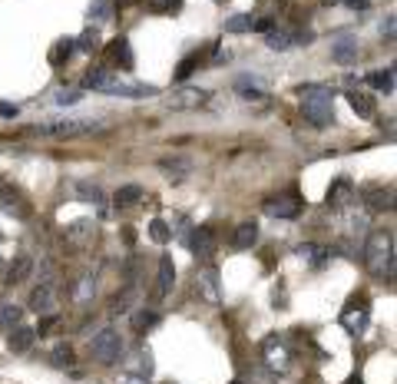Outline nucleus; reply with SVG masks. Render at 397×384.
Listing matches in <instances>:
<instances>
[{"label": "nucleus", "mask_w": 397, "mask_h": 384, "mask_svg": "<svg viewBox=\"0 0 397 384\" xmlns=\"http://www.w3.org/2000/svg\"><path fill=\"white\" fill-rule=\"evenodd\" d=\"M83 86L86 90H96V93H113V96H126V99H136V96H156L159 90L149 86V83H136V80H126L123 73H113V70H86L83 77Z\"/></svg>", "instance_id": "obj_1"}, {"label": "nucleus", "mask_w": 397, "mask_h": 384, "mask_svg": "<svg viewBox=\"0 0 397 384\" xmlns=\"http://www.w3.org/2000/svg\"><path fill=\"white\" fill-rule=\"evenodd\" d=\"M364 265L374 278H394V259H397V245H394V232L391 229H374L364 242Z\"/></svg>", "instance_id": "obj_2"}, {"label": "nucleus", "mask_w": 397, "mask_h": 384, "mask_svg": "<svg viewBox=\"0 0 397 384\" xmlns=\"http://www.w3.org/2000/svg\"><path fill=\"white\" fill-rule=\"evenodd\" d=\"M302 113L304 119L311 123V126H331V119H335V93L322 86V83H308L302 86Z\"/></svg>", "instance_id": "obj_3"}, {"label": "nucleus", "mask_w": 397, "mask_h": 384, "mask_svg": "<svg viewBox=\"0 0 397 384\" xmlns=\"http://www.w3.org/2000/svg\"><path fill=\"white\" fill-rule=\"evenodd\" d=\"M90 351H93V358L99 361V365H116V361L123 358L126 345H123V335H119V331L103 328L93 341H90Z\"/></svg>", "instance_id": "obj_4"}, {"label": "nucleus", "mask_w": 397, "mask_h": 384, "mask_svg": "<svg viewBox=\"0 0 397 384\" xmlns=\"http://www.w3.org/2000/svg\"><path fill=\"white\" fill-rule=\"evenodd\" d=\"M368 322H371V308H368L364 298H351V302L344 305V311H341V325H344L348 335H354V338L368 331Z\"/></svg>", "instance_id": "obj_5"}, {"label": "nucleus", "mask_w": 397, "mask_h": 384, "mask_svg": "<svg viewBox=\"0 0 397 384\" xmlns=\"http://www.w3.org/2000/svg\"><path fill=\"white\" fill-rule=\"evenodd\" d=\"M304 212V199L298 192H285V195H275L265 202V215L272 219H298Z\"/></svg>", "instance_id": "obj_6"}, {"label": "nucleus", "mask_w": 397, "mask_h": 384, "mask_svg": "<svg viewBox=\"0 0 397 384\" xmlns=\"http://www.w3.org/2000/svg\"><path fill=\"white\" fill-rule=\"evenodd\" d=\"M195 295L208 302V305H219L222 302V285H219V269L215 265H206V269H199L195 275Z\"/></svg>", "instance_id": "obj_7"}, {"label": "nucleus", "mask_w": 397, "mask_h": 384, "mask_svg": "<svg viewBox=\"0 0 397 384\" xmlns=\"http://www.w3.org/2000/svg\"><path fill=\"white\" fill-rule=\"evenodd\" d=\"M354 199H358V189H354V182L351 179H335L331 182V189L324 195V202H328V209L335 212H344L354 206Z\"/></svg>", "instance_id": "obj_8"}, {"label": "nucleus", "mask_w": 397, "mask_h": 384, "mask_svg": "<svg viewBox=\"0 0 397 384\" xmlns=\"http://www.w3.org/2000/svg\"><path fill=\"white\" fill-rule=\"evenodd\" d=\"M0 212L10 215V219H17V222H23V219H30V202L23 199L20 189L3 186V189H0Z\"/></svg>", "instance_id": "obj_9"}, {"label": "nucleus", "mask_w": 397, "mask_h": 384, "mask_svg": "<svg viewBox=\"0 0 397 384\" xmlns=\"http://www.w3.org/2000/svg\"><path fill=\"white\" fill-rule=\"evenodd\" d=\"M262 358L272 371H285L288 361H291V351H288V345H285L278 335H268V338L262 341Z\"/></svg>", "instance_id": "obj_10"}, {"label": "nucleus", "mask_w": 397, "mask_h": 384, "mask_svg": "<svg viewBox=\"0 0 397 384\" xmlns=\"http://www.w3.org/2000/svg\"><path fill=\"white\" fill-rule=\"evenodd\" d=\"M186 245L192 249V255H195V259H212V255H215V245H219L215 229H208V226L192 229V239H186Z\"/></svg>", "instance_id": "obj_11"}, {"label": "nucleus", "mask_w": 397, "mask_h": 384, "mask_svg": "<svg viewBox=\"0 0 397 384\" xmlns=\"http://www.w3.org/2000/svg\"><path fill=\"white\" fill-rule=\"evenodd\" d=\"M208 99V90H199V86H186V90H176V93L166 99L169 110H199Z\"/></svg>", "instance_id": "obj_12"}, {"label": "nucleus", "mask_w": 397, "mask_h": 384, "mask_svg": "<svg viewBox=\"0 0 397 384\" xmlns=\"http://www.w3.org/2000/svg\"><path fill=\"white\" fill-rule=\"evenodd\" d=\"M361 199H364L368 212H387L394 209V186H371L361 192Z\"/></svg>", "instance_id": "obj_13"}, {"label": "nucleus", "mask_w": 397, "mask_h": 384, "mask_svg": "<svg viewBox=\"0 0 397 384\" xmlns=\"http://www.w3.org/2000/svg\"><path fill=\"white\" fill-rule=\"evenodd\" d=\"M30 308L40 311V315H50V311L57 308V291H53V282H50V278L40 282V288L30 291Z\"/></svg>", "instance_id": "obj_14"}, {"label": "nucleus", "mask_w": 397, "mask_h": 384, "mask_svg": "<svg viewBox=\"0 0 397 384\" xmlns=\"http://www.w3.org/2000/svg\"><path fill=\"white\" fill-rule=\"evenodd\" d=\"M361 50H358V40L351 37H341L331 43V60L338 63V67H351V63H358Z\"/></svg>", "instance_id": "obj_15"}, {"label": "nucleus", "mask_w": 397, "mask_h": 384, "mask_svg": "<svg viewBox=\"0 0 397 384\" xmlns=\"http://www.w3.org/2000/svg\"><path fill=\"white\" fill-rule=\"evenodd\" d=\"M298 40H302V37H298L295 30H285V27H275V23L265 30V43H268L272 50H278V53H282V50H291Z\"/></svg>", "instance_id": "obj_16"}, {"label": "nucleus", "mask_w": 397, "mask_h": 384, "mask_svg": "<svg viewBox=\"0 0 397 384\" xmlns=\"http://www.w3.org/2000/svg\"><path fill=\"white\" fill-rule=\"evenodd\" d=\"M258 242V226L255 222H242L239 229L232 232V239H228V245L235 252H245V249H252Z\"/></svg>", "instance_id": "obj_17"}, {"label": "nucleus", "mask_w": 397, "mask_h": 384, "mask_svg": "<svg viewBox=\"0 0 397 384\" xmlns=\"http://www.w3.org/2000/svg\"><path fill=\"white\" fill-rule=\"evenodd\" d=\"M172 282H176V265H172L169 255L159 259V275H156V298H166L172 291Z\"/></svg>", "instance_id": "obj_18"}, {"label": "nucleus", "mask_w": 397, "mask_h": 384, "mask_svg": "<svg viewBox=\"0 0 397 384\" xmlns=\"http://www.w3.org/2000/svg\"><path fill=\"white\" fill-rule=\"evenodd\" d=\"M110 60H113L119 70H132L136 67V57H132V47L126 37H116L113 43H110Z\"/></svg>", "instance_id": "obj_19"}, {"label": "nucleus", "mask_w": 397, "mask_h": 384, "mask_svg": "<svg viewBox=\"0 0 397 384\" xmlns=\"http://www.w3.org/2000/svg\"><path fill=\"white\" fill-rule=\"evenodd\" d=\"M126 368H130V374H139V378H149L152 374V351L149 348H136L130 358H126Z\"/></svg>", "instance_id": "obj_20"}, {"label": "nucleus", "mask_w": 397, "mask_h": 384, "mask_svg": "<svg viewBox=\"0 0 397 384\" xmlns=\"http://www.w3.org/2000/svg\"><path fill=\"white\" fill-rule=\"evenodd\" d=\"M7 335H10V338H7V348H10L14 355H23L27 348L34 345V341H37V331H34V328H23V325L10 328Z\"/></svg>", "instance_id": "obj_21"}, {"label": "nucleus", "mask_w": 397, "mask_h": 384, "mask_svg": "<svg viewBox=\"0 0 397 384\" xmlns=\"http://www.w3.org/2000/svg\"><path fill=\"white\" fill-rule=\"evenodd\" d=\"M159 322H163V315H159L156 308H136V311H132V331H136V335L152 331Z\"/></svg>", "instance_id": "obj_22"}, {"label": "nucleus", "mask_w": 397, "mask_h": 384, "mask_svg": "<svg viewBox=\"0 0 397 384\" xmlns=\"http://www.w3.org/2000/svg\"><path fill=\"white\" fill-rule=\"evenodd\" d=\"M146 199V189L143 186H136V182H130V186H119L113 195V202L119 206V209H130V206H139Z\"/></svg>", "instance_id": "obj_23"}, {"label": "nucleus", "mask_w": 397, "mask_h": 384, "mask_svg": "<svg viewBox=\"0 0 397 384\" xmlns=\"http://www.w3.org/2000/svg\"><path fill=\"white\" fill-rule=\"evenodd\" d=\"M298 255H302L311 269H324V265H328V259H331V252L324 249V245H315V242H304V245H298Z\"/></svg>", "instance_id": "obj_24"}, {"label": "nucleus", "mask_w": 397, "mask_h": 384, "mask_svg": "<svg viewBox=\"0 0 397 384\" xmlns=\"http://www.w3.org/2000/svg\"><path fill=\"white\" fill-rule=\"evenodd\" d=\"M30 272H34V259L30 255H17L14 259V265L7 272V285H20V282H27L30 278Z\"/></svg>", "instance_id": "obj_25"}, {"label": "nucleus", "mask_w": 397, "mask_h": 384, "mask_svg": "<svg viewBox=\"0 0 397 384\" xmlns=\"http://www.w3.org/2000/svg\"><path fill=\"white\" fill-rule=\"evenodd\" d=\"M159 169L169 176V182H182L189 176V159H159Z\"/></svg>", "instance_id": "obj_26"}, {"label": "nucleus", "mask_w": 397, "mask_h": 384, "mask_svg": "<svg viewBox=\"0 0 397 384\" xmlns=\"http://www.w3.org/2000/svg\"><path fill=\"white\" fill-rule=\"evenodd\" d=\"M73 40H76V50H80V53H96V50L103 47V37H99V30H96V27H86V30H83L80 37H73Z\"/></svg>", "instance_id": "obj_27"}, {"label": "nucleus", "mask_w": 397, "mask_h": 384, "mask_svg": "<svg viewBox=\"0 0 397 384\" xmlns=\"http://www.w3.org/2000/svg\"><path fill=\"white\" fill-rule=\"evenodd\" d=\"M73 53H76V40L73 37H63V40H57V47L50 50V63H53V67H63V63L73 57Z\"/></svg>", "instance_id": "obj_28"}, {"label": "nucleus", "mask_w": 397, "mask_h": 384, "mask_svg": "<svg viewBox=\"0 0 397 384\" xmlns=\"http://www.w3.org/2000/svg\"><path fill=\"white\" fill-rule=\"evenodd\" d=\"M113 14H116V7H113V0H93L90 3V23H110L113 20Z\"/></svg>", "instance_id": "obj_29"}, {"label": "nucleus", "mask_w": 397, "mask_h": 384, "mask_svg": "<svg viewBox=\"0 0 397 384\" xmlns=\"http://www.w3.org/2000/svg\"><path fill=\"white\" fill-rule=\"evenodd\" d=\"M235 93L242 96V99H265L262 83H258L255 77H242V80H235Z\"/></svg>", "instance_id": "obj_30"}, {"label": "nucleus", "mask_w": 397, "mask_h": 384, "mask_svg": "<svg viewBox=\"0 0 397 384\" xmlns=\"http://www.w3.org/2000/svg\"><path fill=\"white\" fill-rule=\"evenodd\" d=\"M93 123H50V126H43L40 133L47 136H76V133H86Z\"/></svg>", "instance_id": "obj_31"}, {"label": "nucleus", "mask_w": 397, "mask_h": 384, "mask_svg": "<svg viewBox=\"0 0 397 384\" xmlns=\"http://www.w3.org/2000/svg\"><path fill=\"white\" fill-rule=\"evenodd\" d=\"M368 83L378 90V93H394V70H371Z\"/></svg>", "instance_id": "obj_32"}, {"label": "nucleus", "mask_w": 397, "mask_h": 384, "mask_svg": "<svg viewBox=\"0 0 397 384\" xmlns=\"http://www.w3.org/2000/svg\"><path fill=\"white\" fill-rule=\"evenodd\" d=\"M348 99H351V110H354L361 119H371V116H374V110H378V106H374V99H371L368 93H351Z\"/></svg>", "instance_id": "obj_33"}, {"label": "nucleus", "mask_w": 397, "mask_h": 384, "mask_svg": "<svg viewBox=\"0 0 397 384\" xmlns=\"http://www.w3.org/2000/svg\"><path fill=\"white\" fill-rule=\"evenodd\" d=\"M222 27H226V34H248V30L255 27V17H252V14H235V17H228Z\"/></svg>", "instance_id": "obj_34"}, {"label": "nucleus", "mask_w": 397, "mask_h": 384, "mask_svg": "<svg viewBox=\"0 0 397 384\" xmlns=\"http://www.w3.org/2000/svg\"><path fill=\"white\" fill-rule=\"evenodd\" d=\"M20 318H23V311H20L17 305H3V308H0V328H3V331L17 328Z\"/></svg>", "instance_id": "obj_35"}, {"label": "nucleus", "mask_w": 397, "mask_h": 384, "mask_svg": "<svg viewBox=\"0 0 397 384\" xmlns=\"http://www.w3.org/2000/svg\"><path fill=\"white\" fill-rule=\"evenodd\" d=\"M149 235H152V242H159V245H166L172 239V229L163 222V219H152L149 222Z\"/></svg>", "instance_id": "obj_36"}, {"label": "nucleus", "mask_w": 397, "mask_h": 384, "mask_svg": "<svg viewBox=\"0 0 397 384\" xmlns=\"http://www.w3.org/2000/svg\"><path fill=\"white\" fill-rule=\"evenodd\" d=\"M73 189H76V195H80V199H86V202H96V206L103 202V189H99V186H90V182H76Z\"/></svg>", "instance_id": "obj_37"}, {"label": "nucleus", "mask_w": 397, "mask_h": 384, "mask_svg": "<svg viewBox=\"0 0 397 384\" xmlns=\"http://www.w3.org/2000/svg\"><path fill=\"white\" fill-rule=\"evenodd\" d=\"M50 361H53L57 368H70V365H73V348L60 341V345L53 348V355H50Z\"/></svg>", "instance_id": "obj_38"}, {"label": "nucleus", "mask_w": 397, "mask_h": 384, "mask_svg": "<svg viewBox=\"0 0 397 384\" xmlns=\"http://www.w3.org/2000/svg\"><path fill=\"white\" fill-rule=\"evenodd\" d=\"M195 67H199V53H192V57L182 60V63L176 67V73H172V77L182 83V80H189V77H192V70H195Z\"/></svg>", "instance_id": "obj_39"}, {"label": "nucleus", "mask_w": 397, "mask_h": 384, "mask_svg": "<svg viewBox=\"0 0 397 384\" xmlns=\"http://www.w3.org/2000/svg\"><path fill=\"white\" fill-rule=\"evenodd\" d=\"M149 3V10H156V14H176L179 7H182V0H146Z\"/></svg>", "instance_id": "obj_40"}, {"label": "nucleus", "mask_w": 397, "mask_h": 384, "mask_svg": "<svg viewBox=\"0 0 397 384\" xmlns=\"http://www.w3.org/2000/svg\"><path fill=\"white\" fill-rule=\"evenodd\" d=\"M93 291H96V282H93V278H83V282H80V288L73 291V298H76V302H86Z\"/></svg>", "instance_id": "obj_41"}, {"label": "nucleus", "mask_w": 397, "mask_h": 384, "mask_svg": "<svg viewBox=\"0 0 397 384\" xmlns=\"http://www.w3.org/2000/svg\"><path fill=\"white\" fill-rule=\"evenodd\" d=\"M130 302H132V288H126L123 295H116V298H113L110 311H113V315H119V311H126V308H130Z\"/></svg>", "instance_id": "obj_42"}, {"label": "nucleus", "mask_w": 397, "mask_h": 384, "mask_svg": "<svg viewBox=\"0 0 397 384\" xmlns=\"http://www.w3.org/2000/svg\"><path fill=\"white\" fill-rule=\"evenodd\" d=\"M76 99H80V93H76V90H63V93H57L60 106H70V103H76Z\"/></svg>", "instance_id": "obj_43"}, {"label": "nucleus", "mask_w": 397, "mask_h": 384, "mask_svg": "<svg viewBox=\"0 0 397 384\" xmlns=\"http://www.w3.org/2000/svg\"><path fill=\"white\" fill-rule=\"evenodd\" d=\"M381 34H384L387 40H394V17H387L384 23H381Z\"/></svg>", "instance_id": "obj_44"}, {"label": "nucleus", "mask_w": 397, "mask_h": 384, "mask_svg": "<svg viewBox=\"0 0 397 384\" xmlns=\"http://www.w3.org/2000/svg\"><path fill=\"white\" fill-rule=\"evenodd\" d=\"M116 384H149V378H139V374H126V378H119Z\"/></svg>", "instance_id": "obj_45"}, {"label": "nucleus", "mask_w": 397, "mask_h": 384, "mask_svg": "<svg viewBox=\"0 0 397 384\" xmlns=\"http://www.w3.org/2000/svg\"><path fill=\"white\" fill-rule=\"evenodd\" d=\"M344 3H348L351 10H368V7H371V0H344Z\"/></svg>", "instance_id": "obj_46"}, {"label": "nucleus", "mask_w": 397, "mask_h": 384, "mask_svg": "<svg viewBox=\"0 0 397 384\" xmlns=\"http://www.w3.org/2000/svg\"><path fill=\"white\" fill-rule=\"evenodd\" d=\"M0 116H17V106H10V103H0Z\"/></svg>", "instance_id": "obj_47"}, {"label": "nucleus", "mask_w": 397, "mask_h": 384, "mask_svg": "<svg viewBox=\"0 0 397 384\" xmlns=\"http://www.w3.org/2000/svg\"><path fill=\"white\" fill-rule=\"evenodd\" d=\"M288 298H285V288H282V282H278V288H275V305H285Z\"/></svg>", "instance_id": "obj_48"}, {"label": "nucleus", "mask_w": 397, "mask_h": 384, "mask_svg": "<svg viewBox=\"0 0 397 384\" xmlns=\"http://www.w3.org/2000/svg\"><path fill=\"white\" fill-rule=\"evenodd\" d=\"M123 239H126V242L132 245V242H136V232H132V229H123Z\"/></svg>", "instance_id": "obj_49"}, {"label": "nucleus", "mask_w": 397, "mask_h": 384, "mask_svg": "<svg viewBox=\"0 0 397 384\" xmlns=\"http://www.w3.org/2000/svg\"><path fill=\"white\" fill-rule=\"evenodd\" d=\"M132 3H139V0H113V7H132Z\"/></svg>", "instance_id": "obj_50"}, {"label": "nucleus", "mask_w": 397, "mask_h": 384, "mask_svg": "<svg viewBox=\"0 0 397 384\" xmlns=\"http://www.w3.org/2000/svg\"><path fill=\"white\" fill-rule=\"evenodd\" d=\"M324 7H338V3H344V0H322Z\"/></svg>", "instance_id": "obj_51"}, {"label": "nucleus", "mask_w": 397, "mask_h": 384, "mask_svg": "<svg viewBox=\"0 0 397 384\" xmlns=\"http://www.w3.org/2000/svg\"><path fill=\"white\" fill-rule=\"evenodd\" d=\"M348 384H361V381H358V378H351V381H348Z\"/></svg>", "instance_id": "obj_52"}, {"label": "nucleus", "mask_w": 397, "mask_h": 384, "mask_svg": "<svg viewBox=\"0 0 397 384\" xmlns=\"http://www.w3.org/2000/svg\"><path fill=\"white\" fill-rule=\"evenodd\" d=\"M228 384H242V381H228Z\"/></svg>", "instance_id": "obj_53"}, {"label": "nucleus", "mask_w": 397, "mask_h": 384, "mask_svg": "<svg viewBox=\"0 0 397 384\" xmlns=\"http://www.w3.org/2000/svg\"><path fill=\"white\" fill-rule=\"evenodd\" d=\"M215 3H226V0H215Z\"/></svg>", "instance_id": "obj_54"}, {"label": "nucleus", "mask_w": 397, "mask_h": 384, "mask_svg": "<svg viewBox=\"0 0 397 384\" xmlns=\"http://www.w3.org/2000/svg\"><path fill=\"white\" fill-rule=\"evenodd\" d=\"M0 265H3V259H0Z\"/></svg>", "instance_id": "obj_55"}]
</instances>
